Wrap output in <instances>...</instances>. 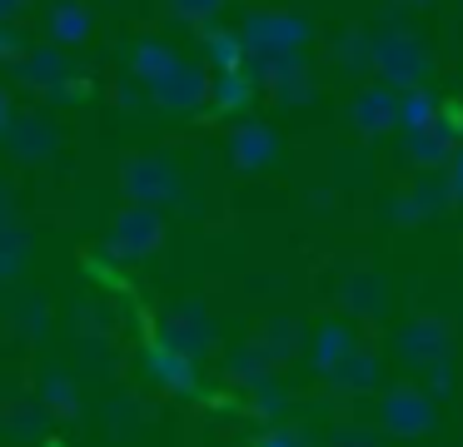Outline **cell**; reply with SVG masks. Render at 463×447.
Segmentation results:
<instances>
[{"label":"cell","mask_w":463,"mask_h":447,"mask_svg":"<svg viewBox=\"0 0 463 447\" xmlns=\"http://www.w3.org/2000/svg\"><path fill=\"white\" fill-rule=\"evenodd\" d=\"M45 403H51V413L71 417L75 413V387L65 383V377H45Z\"/></svg>","instance_id":"obj_6"},{"label":"cell","mask_w":463,"mask_h":447,"mask_svg":"<svg viewBox=\"0 0 463 447\" xmlns=\"http://www.w3.org/2000/svg\"><path fill=\"white\" fill-rule=\"evenodd\" d=\"M334 447H379V442H373L369 433H344V437H339V442H334Z\"/></svg>","instance_id":"obj_8"},{"label":"cell","mask_w":463,"mask_h":447,"mask_svg":"<svg viewBox=\"0 0 463 447\" xmlns=\"http://www.w3.org/2000/svg\"><path fill=\"white\" fill-rule=\"evenodd\" d=\"M165 338H170V348H175V353H184V358H190V353H200V348L214 338V328L200 318V308H184V313H175V323L165 328Z\"/></svg>","instance_id":"obj_3"},{"label":"cell","mask_w":463,"mask_h":447,"mask_svg":"<svg viewBox=\"0 0 463 447\" xmlns=\"http://www.w3.org/2000/svg\"><path fill=\"white\" fill-rule=\"evenodd\" d=\"M260 447H299V437H294V433H269Z\"/></svg>","instance_id":"obj_9"},{"label":"cell","mask_w":463,"mask_h":447,"mask_svg":"<svg viewBox=\"0 0 463 447\" xmlns=\"http://www.w3.org/2000/svg\"><path fill=\"white\" fill-rule=\"evenodd\" d=\"M383 423H389L399 437H413V433H423V427L433 423V407H429V397H423V393L399 387V393L383 397Z\"/></svg>","instance_id":"obj_2"},{"label":"cell","mask_w":463,"mask_h":447,"mask_svg":"<svg viewBox=\"0 0 463 447\" xmlns=\"http://www.w3.org/2000/svg\"><path fill=\"white\" fill-rule=\"evenodd\" d=\"M314 353H319V368L329 373V368L339 363L344 353H349V333H344V328H324V333H319V348H314Z\"/></svg>","instance_id":"obj_5"},{"label":"cell","mask_w":463,"mask_h":447,"mask_svg":"<svg viewBox=\"0 0 463 447\" xmlns=\"http://www.w3.org/2000/svg\"><path fill=\"white\" fill-rule=\"evenodd\" d=\"M150 373L160 377L170 393H190L194 387V368H190V358L184 353H175V348H155L150 353Z\"/></svg>","instance_id":"obj_4"},{"label":"cell","mask_w":463,"mask_h":447,"mask_svg":"<svg viewBox=\"0 0 463 447\" xmlns=\"http://www.w3.org/2000/svg\"><path fill=\"white\" fill-rule=\"evenodd\" d=\"M429 387H433V393H453V368H449V363H433Z\"/></svg>","instance_id":"obj_7"},{"label":"cell","mask_w":463,"mask_h":447,"mask_svg":"<svg viewBox=\"0 0 463 447\" xmlns=\"http://www.w3.org/2000/svg\"><path fill=\"white\" fill-rule=\"evenodd\" d=\"M399 353L409 358V363H443V353H449V328L439 323V318H423V323H409L399 333Z\"/></svg>","instance_id":"obj_1"}]
</instances>
